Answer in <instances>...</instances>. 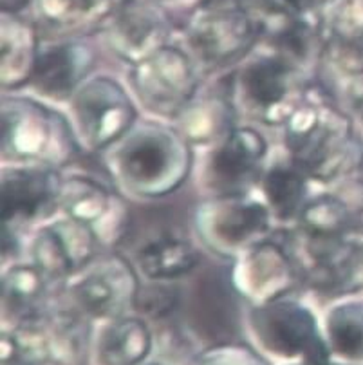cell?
<instances>
[{
	"label": "cell",
	"instance_id": "8fae6325",
	"mask_svg": "<svg viewBox=\"0 0 363 365\" xmlns=\"http://www.w3.org/2000/svg\"><path fill=\"white\" fill-rule=\"evenodd\" d=\"M168 19L154 0H123L107 22V38L114 53L138 63L165 47Z\"/></svg>",
	"mask_w": 363,
	"mask_h": 365
},
{
	"label": "cell",
	"instance_id": "83f0119b",
	"mask_svg": "<svg viewBox=\"0 0 363 365\" xmlns=\"http://www.w3.org/2000/svg\"><path fill=\"white\" fill-rule=\"evenodd\" d=\"M2 365H51L49 342L42 317L4 331Z\"/></svg>",
	"mask_w": 363,
	"mask_h": 365
},
{
	"label": "cell",
	"instance_id": "277c9868",
	"mask_svg": "<svg viewBox=\"0 0 363 365\" xmlns=\"http://www.w3.org/2000/svg\"><path fill=\"white\" fill-rule=\"evenodd\" d=\"M2 121L6 160L63 163L73 155L69 127L47 107L9 98L2 103Z\"/></svg>",
	"mask_w": 363,
	"mask_h": 365
},
{
	"label": "cell",
	"instance_id": "d6a6232c",
	"mask_svg": "<svg viewBox=\"0 0 363 365\" xmlns=\"http://www.w3.org/2000/svg\"><path fill=\"white\" fill-rule=\"evenodd\" d=\"M286 2L295 9V11L300 13V15L302 13L311 11V9L322 4V0H286Z\"/></svg>",
	"mask_w": 363,
	"mask_h": 365
},
{
	"label": "cell",
	"instance_id": "7a4b0ae2",
	"mask_svg": "<svg viewBox=\"0 0 363 365\" xmlns=\"http://www.w3.org/2000/svg\"><path fill=\"white\" fill-rule=\"evenodd\" d=\"M291 163L317 181H332L356 160L351 121L324 96L300 100L286 121Z\"/></svg>",
	"mask_w": 363,
	"mask_h": 365
},
{
	"label": "cell",
	"instance_id": "4dcf8cb0",
	"mask_svg": "<svg viewBox=\"0 0 363 365\" xmlns=\"http://www.w3.org/2000/svg\"><path fill=\"white\" fill-rule=\"evenodd\" d=\"M186 365H270L255 349L240 340L225 342L193 354Z\"/></svg>",
	"mask_w": 363,
	"mask_h": 365
},
{
	"label": "cell",
	"instance_id": "9a60e30c",
	"mask_svg": "<svg viewBox=\"0 0 363 365\" xmlns=\"http://www.w3.org/2000/svg\"><path fill=\"white\" fill-rule=\"evenodd\" d=\"M266 150V141L255 128L230 130L210 161L212 187L223 195H239L257 178Z\"/></svg>",
	"mask_w": 363,
	"mask_h": 365
},
{
	"label": "cell",
	"instance_id": "ac0fdd59",
	"mask_svg": "<svg viewBox=\"0 0 363 365\" xmlns=\"http://www.w3.org/2000/svg\"><path fill=\"white\" fill-rule=\"evenodd\" d=\"M60 205L67 215L89 225L100 237L101 233H113L118 237L123 228L121 202L101 182L89 178H71L62 181Z\"/></svg>",
	"mask_w": 363,
	"mask_h": 365
},
{
	"label": "cell",
	"instance_id": "7c38bea8",
	"mask_svg": "<svg viewBox=\"0 0 363 365\" xmlns=\"http://www.w3.org/2000/svg\"><path fill=\"white\" fill-rule=\"evenodd\" d=\"M300 279L297 264L282 241H257L240 257L235 286L259 304L286 297Z\"/></svg>",
	"mask_w": 363,
	"mask_h": 365
},
{
	"label": "cell",
	"instance_id": "52a82bcc",
	"mask_svg": "<svg viewBox=\"0 0 363 365\" xmlns=\"http://www.w3.org/2000/svg\"><path fill=\"white\" fill-rule=\"evenodd\" d=\"M74 118L91 148L113 145L134 125L136 109L123 87L111 78H94L74 93Z\"/></svg>",
	"mask_w": 363,
	"mask_h": 365
},
{
	"label": "cell",
	"instance_id": "d590c367",
	"mask_svg": "<svg viewBox=\"0 0 363 365\" xmlns=\"http://www.w3.org/2000/svg\"><path fill=\"white\" fill-rule=\"evenodd\" d=\"M139 365H165V364H159V361H152V364H145V361H143V364H139Z\"/></svg>",
	"mask_w": 363,
	"mask_h": 365
},
{
	"label": "cell",
	"instance_id": "9c48e42d",
	"mask_svg": "<svg viewBox=\"0 0 363 365\" xmlns=\"http://www.w3.org/2000/svg\"><path fill=\"white\" fill-rule=\"evenodd\" d=\"M98 233L78 219L44 226L33 245L35 266L47 280H62L89 268L98 252Z\"/></svg>",
	"mask_w": 363,
	"mask_h": 365
},
{
	"label": "cell",
	"instance_id": "e575fe53",
	"mask_svg": "<svg viewBox=\"0 0 363 365\" xmlns=\"http://www.w3.org/2000/svg\"><path fill=\"white\" fill-rule=\"evenodd\" d=\"M293 365H338V364H332L331 360L327 361H317V360H298L297 364Z\"/></svg>",
	"mask_w": 363,
	"mask_h": 365
},
{
	"label": "cell",
	"instance_id": "e0dca14e",
	"mask_svg": "<svg viewBox=\"0 0 363 365\" xmlns=\"http://www.w3.org/2000/svg\"><path fill=\"white\" fill-rule=\"evenodd\" d=\"M94 58V51L78 42L47 47L39 53L29 82L44 96L66 100L93 69Z\"/></svg>",
	"mask_w": 363,
	"mask_h": 365
},
{
	"label": "cell",
	"instance_id": "6da1fadb",
	"mask_svg": "<svg viewBox=\"0 0 363 365\" xmlns=\"http://www.w3.org/2000/svg\"><path fill=\"white\" fill-rule=\"evenodd\" d=\"M290 8L286 0H203L186 19V42L206 66H232Z\"/></svg>",
	"mask_w": 363,
	"mask_h": 365
},
{
	"label": "cell",
	"instance_id": "ba28073f",
	"mask_svg": "<svg viewBox=\"0 0 363 365\" xmlns=\"http://www.w3.org/2000/svg\"><path fill=\"white\" fill-rule=\"evenodd\" d=\"M139 284L121 257H108L91 268L71 289L74 309L87 319H120L134 307Z\"/></svg>",
	"mask_w": 363,
	"mask_h": 365
},
{
	"label": "cell",
	"instance_id": "7402d4cb",
	"mask_svg": "<svg viewBox=\"0 0 363 365\" xmlns=\"http://www.w3.org/2000/svg\"><path fill=\"white\" fill-rule=\"evenodd\" d=\"M46 277L33 266H13L4 275V317L13 326L47 313Z\"/></svg>",
	"mask_w": 363,
	"mask_h": 365
},
{
	"label": "cell",
	"instance_id": "44dd1931",
	"mask_svg": "<svg viewBox=\"0 0 363 365\" xmlns=\"http://www.w3.org/2000/svg\"><path fill=\"white\" fill-rule=\"evenodd\" d=\"M51 351V365L89 364L91 327L80 311L54 309L42 317Z\"/></svg>",
	"mask_w": 363,
	"mask_h": 365
},
{
	"label": "cell",
	"instance_id": "1f68e13d",
	"mask_svg": "<svg viewBox=\"0 0 363 365\" xmlns=\"http://www.w3.org/2000/svg\"><path fill=\"white\" fill-rule=\"evenodd\" d=\"M349 100L352 109L359 114V118H363V78L349 87Z\"/></svg>",
	"mask_w": 363,
	"mask_h": 365
},
{
	"label": "cell",
	"instance_id": "836d02e7",
	"mask_svg": "<svg viewBox=\"0 0 363 365\" xmlns=\"http://www.w3.org/2000/svg\"><path fill=\"white\" fill-rule=\"evenodd\" d=\"M33 0H0V4H2V9L4 13H19L20 9H24L26 6L31 4Z\"/></svg>",
	"mask_w": 363,
	"mask_h": 365
},
{
	"label": "cell",
	"instance_id": "d4e9b609",
	"mask_svg": "<svg viewBox=\"0 0 363 365\" xmlns=\"http://www.w3.org/2000/svg\"><path fill=\"white\" fill-rule=\"evenodd\" d=\"M123 0H36L39 16L54 31L96 26L111 19Z\"/></svg>",
	"mask_w": 363,
	"mask_h": 365
},
{
	"label": "cell",
	"instance_id": "f1b7e54d",
	"mask_svg": "<svg viewBox=\"0 0 363 365\" xmlns=\"http://www.w3.org/2000/svg\"><path fill=\"white\" fill-rule=\"evenodd\" d=\"M175 118L181 123V133L186 140L206 143L220 136V133L228 127L230 107L223 98H192V101Z\"/></svg>",
	"mask_w": 363,
	"mask_h": 365
},
{
	"label": "cell",
	"instance_id": "30bf717a",
	"mask_svg": "<svg viewBox=\"0 0 363 365\" xmlns=\"http://www.w3.org/2000/svg\"><path fill=\"white\" fill-rule=\"evenodd\" d=\"M293 74L275 55L260 56L242 67L239 94L246 109L266 123L286 121L300 101L293 98Z\"/></svg>",
	"mask_w": 363,
	"mask_h": 365
},
{
	"label": "cell",
	"instance_id": "d6986e66",
	"mask_svg": "<svg viewBox=\"0 0 363 365\" xmlns=\"http://www.w3.org/2000/svg\"><path fill=\"white\" fill-rule=\"evenodd\" d=\"M2 58H0V80L2 86L20 87L31 80L36 58H39V40L33 26L16 19L15 13L2 16Z\"/></svg>",
	"mask_w": 363,
	"mask_h": 365
},
{
	"label": "cell",
	"instance_id": "cb8c5ba5",
	"mask_svg": "<svg viewBox=\"0 0 363 365\" xmlns=\"http://www.w3.org/2000/svg\"><path fill=\"white\" fill-rule=\"evenodd\" d=\"M298 232L315 241H338L351 237L356 225L349 206L334 195H320L302 208Z\"/></svg>",
	"mask_w": 363,
	"mask_h": 365
},
{
	"label": "cell",
	"instance_id": "f546056e",
	"mask_svg": "<svg viewBox=\"0 0 363 365\" xmlns=\"http://www.w3.org/2000/svg\"><path fill=\"white\" fill-rule=\"evenodd\" d=\"M181 307V295L172 286L154 284L147 288H139L136 295L134 309L154 322H163L175 315Z\"/></svg>",
	"mask_w": 363,
	"mask_h": 365
},
{
	"label": "cell",
	"instance_id": "ffe728a7",
	"mask_svg": "<svg viewBox=\"0 0 363 365\" xmlns=\"http://www.w3.org/2000/svg\"><path fill=\"white\" fill-rule=\"evenodd\" d=\"M152 333L141 319L111 320L96 340L98 365H139L152 351Z\"/></svg>",
	"mask_w": 363,
	"mask_h": 365
},
{
	"label": "cell",
	"instance_id": "8d00e7d4",
	"mask_svg": "<svg viewBox=\"0 0 363 365\" xmlns=\"http://www.w3.org/2000/svg\"><path fill=\"white\" fill-rule=\"evenodd\" d=\"M359 248H362V262H363V241L359 242Z\"/></svg>",
	"mask_w": 363,
	"mask_h": 365
},
{
	"label": "cell",
	"instance_id": "5bb4252c",
	"mask_svg": "<svg viewBox=\"0 0 363 365\" xmlns=\"http://www.w3.org/2000/svg\"><path fill=\"white\" fill-rule=\"evenodd\" d=\"M62 181L49 168H9L2 175L4 226L47 217L60 205Z\"/></svg>",
	"mask_w": 363,
	"mask_h": 365
},
{
	"label": "cell",
	"instance_id": "3957f363",
	"mask_svg": "<svg viewBox=\"0 0 363 365\" xmlns=\"http://www.w3.org/2000/svg\"><path fill=\"white\" fill-rule=\"evenodd\" d=\"M118 178L141 197H163L181 187L190 174L188 140L155 123L132 130L114 155Z\"/></svg>",
	"mask_w": 363,
	"mask_h": 365
},
{
	"label": "cell",
	"instance_id": "603a6c76",
	"mask_svg": "<svg viewBox=\"0 0 363 365\" xmlns=\"http://www.w3.org/2000/svg\"><path fill=\"white\" fill-rule=\"evenodd\" d=\"M138 262L148 279L170 280L192 272L199 264V252L186 239L163 235L139 252Z\"/></svg>",
	"mask_w": 363,
	"mask_h": 365
},
{
	"label": "cell",
	"instance_id": "5b68a950",
	"mask_svg": "<svg viewBox=\"0 0 363 365\" xmlns=\"http://www.w3.org/2000/svg\"><path fill=\"white\" fill-rule=\"evenodd\" d=\"M250 326L266 353L290 360H331L313 311L297 300L280 297L259 304L250 313Z\"/></svg>",
	"mask_w": 363,
	"mask_h": 365
},
{
	"label": "cell",
	"instance_id": "8992f818",
	"mask_svg": "<svg viewBox=\"0 0 363 365\" xmlns=\"http://www.w3.org/2000/svg\"><path fill=\"white\" fill-rule=\"evenodd\" d=\"M131 82L141 103L163 116H178L198 89L188 56L175 47L166 46L134 63Z\"/></svg>",
	"mask_w": 363,
	"mask_h": 365
},
{
	"label": "cell",
	"instance_id": "4316f807",
	"mask_svg": "<svg viewBox=\"0 0 363 365\" xmlns=\"http://www.w3.org/2000/svg\"><path fill=\"white\" fill-rule=\"evenodd\" d=\"M267 205L280 221L298 217L305 206V174L295 165H277L262 182Z\"/></svg>",
	"mask_w": 363,
	"mask_h": 365
},
{
	"label": "cell",
	"instance_id": "2e32d148",
	"mask_svg": "<svg viewBox=\"0 0 363 365\" xmlns=\"http://www.w3.org/2000/svg\"><path fill=\"white\" fill-rule=\"evenodd\" d=\"M324 53L349 74H363V0H322Z\"/></svg>",
	"mask_w": 363,
	"mask_h": 365
},
{
	"label": "cell",
	"instance_id": "4fadbf2b",
	"mask_svg": "<svg viewBox=\"0 0 363 365\" xmlns=\"http://www.w3.org/2000/svg\"><path fill=\"white\" fill-rule=\"evenodd\" d=\"M270 225L264 205L246 201L240 195H220L219 201L201 206L198 226L205 241L215 250H235L253 245Z\"/></svg>",
	"mask_w": 363,
	"mask_h": 365
},
{
	"label": "cell",
	"instance_id": "484cf974",
	"mask_svg": "<svg viewBox=\"0 0 363 365\" xmlns=\"http://www.w3.org/2000/svg\"><path fill=\"white\" fill-rule=\"evenodd\" d=\"M325 334L331 354L347 361H363V302L332 307L325 319Z\"/></svg>",
	"mask_w": 363,
	"mask_h": 365
}]
</instances>
